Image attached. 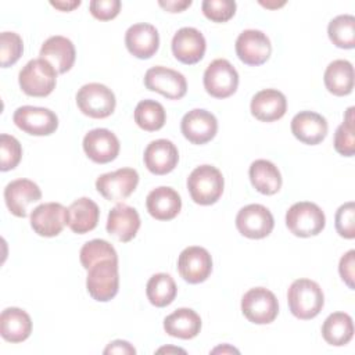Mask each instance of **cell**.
Segmentation results:
<instances>
[{
	"label": "cell",
	"mask_w": 355,
	"mask_h": 355,
	"mask_svg": "<svg viewBox=\"0 0 355 355\" xmlns=\"http://www.w3.org/2000/svg\"><path fill=\"white\" fill-rule=\"evenodd\" d=\"M290 312L301 319L309 320L318 316L324 305V295L320 286L311 279H297L287 291Z\"/></svg>",
	"instance_id": "1"
},
{
	"label": "cell",
	"mask_w": 355,
	"mask_h": 355,
	"mask_svg": "<svg viewBox=\"0 0 355 355\" xmlns=\"http://www.w3.org/2000/svg\"><path fill=\"white\" fill-rule=\"evenodd\" d=\"M225 187L222 172L212 165H200L187 178V189L191 200L200 205L215 204Z\"/></svg>",
	"instance_id": "2"
},
{
	"label": "cell",
	"mask_w": 355,
	"mask_h": 355,
	"mask_svg": "<svg viewBox=\"0 0 355 355\" xmlns=\"http://www.w3.org/2000/svg\"><path fill=\"white\" fill-rule=\"evenodd\" d=\"M57 71L43 58H33L19 71L18 82L22 92L32 97L49 96L57 83Z\"/></svg>",
	"instance_id": "3"
},
{
	"label": "cell",
	"mask_w": 355,
	"mask_h": 355,
	"mask_svg": "<svg viewBox=\"0 0 355 355\" xmlns=\"http://www.w3.org/2000/svg\"><path fill=\"white\" fill-rule=\"evenodd\" d=\"M86 288L90 297L100 302L111 301L119 288L118 261L103 259L87 269Z\"/></svg>",
	"instance_id": "4"
},
{
	"label": "cell",
	"mask_w": 355,
	"mask_h": 355,
	"mask_svg": "<svg viewBox=\"0 0 355 355\" xmlns=\"http://www.w3.org/2000/svg\"><path fill=\"white\" fill-rule=\"evenodd\" d=\"M326 225V216L319 205L309 201L293 204L286 212V226L297 237L319 234Z\"/></svg>",
	"instance_id": "5"
},
{
	"label": "cell",
	"mask_w": 355,
	"mask_h": 355,
	"mask_svg": "<svg viewBox=\"0 0 355 355\" xmlns=\"http://www.w3.org/2000/svg\"><path fill=\"white\" fill-rule=\"evenodd\" d=\"M76 104L82 114L103 119L110 116L116 105L114 92L101 83H86L76 93Z\"/></svg>",
	"instance_id": "6"
},
{
	"label": "cell",
	"mask_w": 355,
	"mask_h": 355,
	"mask_svg": "<svg viewBox=\"0 0 355 355\" xmlns=\"http://www.w3.org/2000/svg\"><path fill=\"white\" fill-rule=\"evenodd\" d=\"M243 315L255 324L272 323L279 313V302L276 295L265 288H250L241 298Z\"/></svg>",
	"instance_id": "7"
},
{
	"label": "cell",
	"mask_w": 355,
	"mask_h": 355,
	"mask_svg": "<svg viewBox=\"0 0 355 355\" xmlns=\"http://www.w3.org/2000/svg\"><path fill=\"white\" fill-rule=\"evenodd\" d=\"M239 86V73L236 68L225 58L214 60L204 72V87L215 98L232 96Z\"/></svg>",
	"instance_id": "8"
},
{
	"label": "cell",
	"mask_w": 355,
	"mask_h": 355,
	"mask_svg": "<svg viewBox=\"0 0 355 355\" xmlns=\"http://www.w3.org/2000/svg\"><path fill=\"white\" fill-rule=\"evenodd\" d=\"M12 121L17 128L32 136H49L58 128L55 112L44 107L22 105L15 110Z\"/></svg>",
	"instance_id": "9"
},
{
	"label": "cell",
	"mask_w": 355,
	"mask_h": 355,
	"mask_svg": "<svg viewBox=\"0 0 355 355\" xmlns=\"http://www.w3.org/2000/svg\"><path fill=\"white\" fill-rule=\"evenodd\" d=\"M139 183V173L133 168H121L114 172L103 173L96 180L97 191L108 201H123Z\"/></svg>",
	"instance_id": "10"
},
{
	"label": "cell",
	"mask_w": 355,
	"mask_h": 355,
	"mask_svg": "<svg viewBox=\"0 0 355 355\" xmlns=\"http://www.w3.org/2000/svg\"><path fill=\"white\" fill-rule=\"evenodd\" d=\"M273 226L275 219L272 212L261 204H248L236 216L237 230L248 239H263L272 233Z\"/></svg>",
	"instance_id": "11"
},
{
	"label": "cell",
	"mask_w": 355,
	"mask_h": 355,
	"mask_svg": "<svg viewBox=\"0 0 355 355\" xmlns=\"http://www.w3.org/2000/svg\"><path fill=\"white\" fill-rule=\"evenodd\" d=\"M144 85L148 90L157 92L169 100H179L187 92L184 75L162 65L147 69L144 75Z\"/></svg>",
	"instance_id": "12"
},
{
	"label": "cell",
	"mask_w": 355,
	"mask_h": 355,
	"mask_svg": "<svg viewBox=\"0 0 355 355\" xmlns=\"http://www.w3.org/2000/svg\"><path fill=\"white\" fill-rule=\"evenodd\" d=\"M236 53L241 62L258 67L269 60L272 54V44L262 31L245 29L236 40Z\"/></svg>",
	"instance_id": "13"
},
{
	"label": "cell",
	"mask_w": 355,
	"mask_h": 355,
	"mask_svg": "<svg viewBox=\"0 0 355 355\" xmlns=\"http://www.w3.org/2000/svg\"><path fill=\"white\" fill-rule=\"evenodd\" d=\"M179 275L190 284L205 282L212 272V258L204 247L190 245L178 258Z\"/></svg>",
	"instance_id": "14"
},
{
	"label": "cell",
	"mask_w": 355,
	"mask_h": 355,
	"mask_svg": "<svg viewBox=\"0 0 355 355\" xmlns=\"http://www.w3.org/2000/svg\"><path fill=\"white\" fill-rule=\"evenodd\" d=\"M68 225V208L60 202H44L31 212V226L42 237L58 236Z\"/></svg>",
	"instance_id": "15"
},
{
	"label": "cell",
	"mask_w": 355,
	"mask_h": 355,
	"mask_svg": "<svg viewBox=\"0 0 355 355\" xmlns=\"http://www.w3.org/2000/svg\"><path fill=\"white\" fill-rule=\"evenodd\" d=\"M183 136L193 144H205L211 141L218 132V121L207 110L194 108L184 114L180 122Z\"/></svg>",
	"instance_id": "16"
},
{
	"label": "cell",
	"mask_w": 355,
	"mask_h": 355,
	"mask_svg": "<svg viewBox=\"0 0 355 355\" xmlns=\"http://www.w3.org/2000/svg\"><path fill=\"white\" fill-rule=\"evenodd\" d=\"M42 198V190L29 179H15L4 189V201L8 211L18 216H28L29 207Z\"/></svg>",
	"instance_id": "17"
},
{
	"label": "cell",
	"mask_w": 355,
	"mask_h": 355,
	"mask_svg": "<svg viewBox=\"0 0 355 355\" xmlns=\"http://www.w3.org/2000/svg\"><path fill=\"white\" fill-rule=\"evenodd\" d=\"M172 53L183 64L191 65L202 60L207 49L204 35L191 26L180 28L172 37Z\"/></svg>",
	"instance_id": "18"
},
{
	"label": "cell",
	"mask_w": 355,
	"mask_h": 355,
	"mask_svg": "<svg viewBox=\"0 0 355 355\" xmlns=\"http://www.w3.org/2000/svg\"><path fill=\"white\" fill-rule=\"evenodd\" d=\"M119 140L115 133L104 128L93 129L83 137V150L96 164L114 161L119 154Z\"/></svg>",
	"instance_id": "19"
},
{
	"label": "cell",
	"mask_w": 355,
	"mask_h": 355,
	"mask_svg": "<svg viewBox=\"0 0 355 355\" xmlns=\"http://www.w3.org/2000/svg\"><path fill=\"white\" fill-rule=\"evenodd\" d=\"M125 44L128 51L140 60L153 57L159 47V35L151 24H135L125 33Z\"/></svg>",
	"instance_id": "20"
},
{
	"label": "cell",
	"mask_w": 355,
	"mask_h": 355,
	"mask_svg": "<svg viewBox=\"0 0 355 355\" xmlns=\"http://www.w3.org/2000/svg\"><path fill=\"white\" fill-rule=\"evenodd\" d=\"M144 165L154 175H166L172 172L179 161L176 146L166 139L153 140L144 150Z\"/></svg>",
	"instance_id": "21"
},
{
	"label": "cell",
	"mask_w": 355,
	"mask_h": 355,
	"mask_svg": "<svg viewBox=\"0 0 355 355\" xmlns=\"http://www.w3.org/2000/svg\"><path fill=\"white\" fill-rule=\"evenodd\" d=\"M327 129L326 118L313 111H301L291 119V132L304 144L316 146L322 143L327 135Z\"/></svg>",
	"instance_id": "22"
},
{
	"label": "cell",
	"mask_w": 355,
	"mask_h": 355,
	"mask_svg": "<svg viewBox=\"0 0 355 355\" xmlns=\"http://www.w3.org/2000/svg\"><path fill=\"white\" fill-rule=\"evenodd\" d=\"M107 232L122 243L130 241L140 229L139 212L123 202L116 204L108 214Z\"/></svg>",
	"instance_id": "23"
},
{
	"label": "cell",
	"mask_w": 355,
	"mask_h": 355,
	"mask_svg": "<svg viewBox=\"0 0 355 355\" xmlns=\"http://www.w3.org/2000/svg\"><path fill=\"white\" fill-rule=\"evenodd\" d=\"M250 110L258 121L273 122L284 116L287 111V100L277 89H263L255 93Z\"/></svg>",
	"instance_id": "24"
},
{
	"label": "cell",
	"mask_w": 355,
	"mask_h": 355,
	"mask_svg": "<svg viewBox=\"0 0 355 355\" xmlns=\"http://www.w3.org/2000/svg\"><path fill=\"white\" fill-rule=\"evenodd\" d=\"M39 55L50 62L58 73H65L73 67L76 51L73 43L68 37L55 35L42 44Z\"/></svg>",
	"instance_id": "25"
},
{
	"label": "cell",
	"mask_w": 355,
	"mask_h": 355,
	"mask_svg": "<svg viewBox=\"0 0 355 355\" xmlns=\"http://www.w3.org/2000/svg\"><path fill=\"white\" fill-rule=\"evenodd\" d=\"M146 207L148 214L157 220H171L180 212L182 200L172 187L159 186L148 193Z\"/></svg>",
	"instance_id": "26"
},
{
	"label": "cell",
	"mask_w": 355,
	"mask_h": 355,
	"mask_svg": "<svg viewBox=\"0 0 355 355\" xmlns=\"http://www.w3.org/2000/svg\"><path fill=\"white\" fill-rule=\"evenodd\" d=\"M32 333L31 316L21 308H6L0 315V334L8 343H22Z\"/></svg>",
	"instance_id": "27"
},
{
	"label": "cell",
	"mask_w": 355,
	"mask_h": 355,
	"mask_svg": "<svg viewBox=\"0 0 355 355\" xmlns=\"http://www.w3.org/2000/svg\"><path fill=\"white\" fill-rule=\"evenodd\" d=\"M98 218V205L87 197H80L68 207V226L76 234L92 232L97 226Z\"/></svg>",
	"instance_id": "28"
},
{
	"label": "cell",
	"mask_w": 355,
	"mask_h": 355,
	"mask_svg": "<svg viewBox=\"0 0 355 355\" xmlns=\"http://www.w3.org/2000/svg\"><path fill=\"white\" fill-rule=\"evenodd\" d=\"M164 330L171 337L190 340L201 330V318L190 308H179L164 319Z\"/></svg>",
	"instance_id": "29"
},
{
	"label": "cell",
	"mask_w": 355,
	"mask_h": 355,
	"mask_svg": "<svg viewBox=\"0 0 355 355\" xmlns=\"http://www.w3.org/2000/svg\"><path fill=\"white\" fill-rule=\"evenodd\" d=\"M251 184L265 196L276 194L282 187V175L277 166L268 159H255L248 169Z\"/></svg>",
	"instance_id": "30"
},
{
	"label": "cell",
	"mask_w": 355,
	"mask_h": 355,
	"mask_svg": "<svg viewBox=\"0 0 355 355\" xmlns=\"http://www.w3.org/2000/svg\"><path fill=\"white\" fill-rule=\"evenodd\" d=\"M326 89L334 96H347L354 89V67L347 60L331 61L323 75Z\"/></svg>",
	"instance_id": "31"
},
{
	"label": "cell",
	"mask_w": 355,
	"mask_h": 355,
	"mask_svg": "<svg viewBox=\"0 0 355 355\" xmlns=\"http://www.w3.org/2000/svg\"><path fill=\"white\" fill-rule=\"evenodd\" d=\"M322 336L330 345L341 347L348 344L354 336L352 318L345 312L330 313L322 324Z\"/></svg>",
	"instance_id": "32"
},
{
	"label": "cell",
	"mask_w": 355,
	"mask_h": 355,
	"mask_svg": "<svg viewBox=\"0 0 355 355\" xmlns=\"http://www.w3.org/2000/svg\"><path fill=\"white\" fill-rule=\"evenodd\" d=\"M178 293L175 280L168 273H155L150 277L146 287L148 301L158 308H164L173 302Z\"/></svg>",
	"instance_id": "33"
},
{
	"label": "cell",
	"mask_w": 355,
	"mask_h": 355,
	"mask_svg": "<svg viewBox=\"0 0 355 355\" xmlns=\"http://www.w3.org/2000/svg\"><path fill=\"white\" fill-rule=\"evenodd\" d=\"M166 121V112L161 103L155 100H141L135 108V122L147 132L159 130Z\"/></svg>",
	"instance_id": "34"
},
{
	"label": "cell",
	"mask_w": 355,
	"mask_h": 355,
	"mask_svg": "<svg viewBox=\"0 0 355 355\" xmlns=\"http://www.w3.org/2000/svg\"><path fill=\"white\" fill-rule=\"evenodd\" d=\"M327 35L331 43L340 49H354L355 46V17L349 14L337 15L329 22Z\"/></svg>",
	"instance_id": "35"
},
{
	"label": "cell",
	"mask_w": 355,
	"mask_h": 355,
	"mask_svg": "<svg viewBox=\"0 0 355 355\" xmlns=\"http://www.w3.org/2000/svg\"><path fill=\"white\" fill-rule=\"evenodd\" d=\"M79 259L82 266L85 269H89L92 265L103 259L118 261V254L107 240L94 239L82 245L79 252Z\"/></svg>",
	"instance_id": "36"
},
{
	"label": "cell",
	"mask_w": 355,
	"mask_h": 355,
	"mask_svg": "<svg viewBox=\"0 0 355 355\" xmlns=\"http://www.w3.org/2000/svg\"><path fill=\"white\" fill-rule=\"evenodd\" d=\"M334 148L344 157H352L355 153V137H354V107H349L345 112L344 122L336 129L334 133Z\"/></svg>",
	"instance_id": "37"
},
{
	"label": "cell",
	"mask_w": 355,
	"mask_h": 355,
	"mask_svg": "<svg viewBox=\"0 0 355 355\" xmlns=\"http://www.w3.org/2000/svg\"><path fill=\"white\" fill-rule=\"evenodd\" d=\"M24 51V43L15 32L0 33V64L3 68L14 65Z\"/></svg>",
	"instance_id": "38"
},
{
	"label": "cell",
	"mask_w": 355,
	"mask_h": 355,
	"mask_svg": "<svg viewBox=\"0 0 355 355\" xmlns=\"http://www.w3.org/2000/svg\"><path fill=\"white\" fill-rule=\"evenodd\" d=\"M0 169L3 172L14 169L22 157V147L21 143L11 135L3 133L0 136Z\"/></svg>",
	"instance_id": "39"
},
{
	"label": "cell",
	"mask_w": 355,
	"mask_h": 355,
	"mask_svg": "<svg viewBox=\"0 0 355 355\" xmlns=\"http://www.w3.org/2000/svg\"><path fill=\"white\" fill-rule=\"evenodd\" d=\"M236 1L233 0H204L201 4L204 15L214 22H226L236 12Z\"/></svg>",
	"instance_id": "40"
},
{
	"label": "cell",
	"mask_w": 355,
	"mask_h": 355,
	"mask_svg": "<svg viewBox=\"0 0 355 355\" xmlns=\"http://www.w3.org/2000/svg\"><path fill=\"white\" fill-rule=\"evenodd\" d=\"M336 230L344 239L355 237V205L352 201L343 204L336 212Z\"/></svg>",
	"instance_id": "41"
},
{
	"label": "cell",
	"mask_w": 355,
	"mask_h": 355,
	"mask_svg": "<svg viewBox=\"0 0 355 355\" xmlns=\"http://www.w3.org/2000/svg\"><path fill=\"white\" fill-rule=\"evenodd\" d=\"M90 14L100 21H110L121 11L119 0H92L89 4Z\"/></svg>",
	"instance_id": "42"
},
{
	"label": "cell",
	"mask_w": 355,
	"mask_h": 355,
	"mask_svg": "<svg viewBox=\"0 0 355 355\" xmlns=\"http://www.w3.org/2000/svg\"><path fill=\"white\" fill-rule=\"evenodd\" d=\"M355 251L349 250L344 254L338 263V272L345 284L354 290V273H355Z\"/></svg>",
	"instance_id": "43"
},
{
	"label": "cell",
	"mask_w": 355,
	"mask_h": 355,
	"mask_svg": "<svg viewBox=\"0 0 355 355\" xmlns=\"http://www.w3.org/2000/svg\"><path fill=\"white\" fill-rule=\"evenodd\" d=\"M104 354H123V355H133L136 354V349L130 343L123 340H115L107 345L104 349Z\"/></svg>",
	"instance_id": "44"
},
{
	"label": "cell",
	"mask_w": 355,
	"mask_h": 355,
	"mask_svg": "<svg viewBox=\"0 0 355 355\" xmlns=\"http://www.w3.org/2000/svg\"><path fill=\"white\" fill-rule=\"evenodd\" d=\"M158 4L168 12H180L183 11L184 8L190 7L191 6V0H159Z\"/></svg>",
	"instance_id": "45"
},
{
	"label": "cell",
	"mask_w": 355,
	"mask_h": 355,
	"mask_svg": "<svg viewBox=\"0 0 355 355\" xmlns=\"http://www.w3.org/2000/svg\"><path fill=\"white\" fill-rule=\"evenodd\" d=\"M50 4L61 11H72L73 8L80 6V0H71V1H50Z\"/></svg>",
	"instance_id": "46"
},
{
	"label": "cell",
	"mask_w": 355,
	"mask_h": 355,
	"mask_svg": "<svg viewBox=\"0 0 355 355\" xmlns=\"http://www.w3.org/2000/svg\"><path fill=\"white\" fill-rule=\"evenodd\" d=\"M219 351H222V352H226V351H229V352H239L237 349H234V348H232V347H227V345H225L223 348H222V347H218V348H215L212 352H219Z\"/></svg>",
	"instance_id": "47"
},
{
	"label": "cell",
	"mask_w": 355,
	"mask_h": 355,
	"mask_svg": "<svg viewBox=\"0 0 355 355\" xmlns=\"http://www.w3.org/2000/svg\"><path fill=\"white\" fill-rule=\"evenodd\" d=\"M169 352V351H173V352H183L184 354V351L183 349H180V348H159L158 349V352Z\"/></svg>",
	"instance_id": "48"
}]
</instances>
